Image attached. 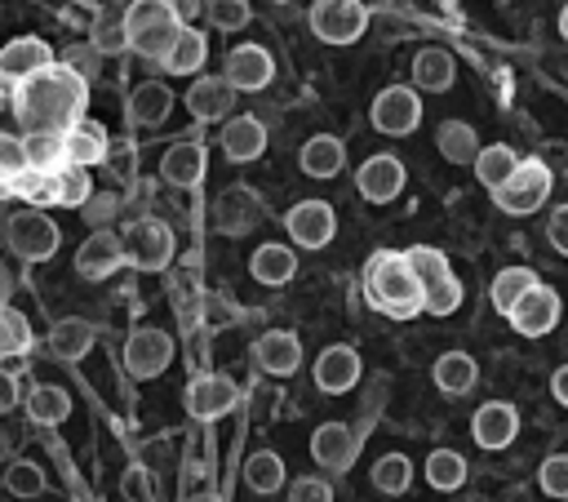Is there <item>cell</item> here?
Returning <instances> with one entry per match:
<instances>
[{"mask_svg": "<svg viewBox=\"0 0 568 502\" xmlns=\"http://www.w3.org/2000/svg\"><path fill=\"white\" fill-rule=\"evenodd\" d=\"M89 102V76L75 71L71 62H53L27 80L13 84V116L22 120L27 133H67Z\"/></svg>", "mask_w": 568, "mask_h": 502, "instance_id": "cell-1", "label": "cell"}, {"mask_svg": "<svg viewBox=\"0 0 568 502\" xmlns=\"http://www.w3.org/2000/svg\"><path fill=\"white\" fill-rule=\"evenodd\" d=\"M368 302L390 320H413L426 311V284L417 280L408 253H377L364 275Z\"/></svg>", "mask_w": 568, "mask_h": 502, "instance_id": "cell-2", "label": "cell"}, {"mask_svg": "<svg viewBox=\"0 0 568 502\" xmlns=\"http://www.w3.org/2000/svg\"><path fill=\"white\" fill-rule=\"evenodd\" d=\"M124 27H129V49L160 62V58L169 53V44L178 40L182 18L173 13L169 0H133V4L124 9Z\"/></svg>", "mask_w": 568, "mask_h": 502, "instance_id": "cell-3", "label": "cell"}, {"mask_svg": "<svg viewBox=\"0 0 568 502\" xmlns=\"http://www.w3.org/2000/svg\"><path fill=\"white\" fill-rule=\"evenodd\" d=\"M4 240H9V249H13L22 262H49V258L58 253V244H62V231H58V222H53L40 204H31V209H18V213L9 218Z\"/></svg>", "mask_w": 568, "mask_h": 502, "instance_id": "cell-4", "label": "cell"}, {"mask_svg": "<svg viewBox=\"0 0 568 502\" xmlns=\"http://www.w3.org/2000/svg\"><path fill=\"white\" fill-rule=\"evenodd\" d=\"M315 40L324 44H355L368 27V4L364 0H315L306 13Z\"/></svg>", "mask_w": 568, "mask_h": 502, "instance_id": "cell-5", "label": "cell"}, {"mask_svg": "<svg viewBox=\"0 0 568 502\" xmlns=\"http://www.w3.org/2000/svg\"><path fill=\"white\" fill-rule=\"evenodd\" d=\"M546 195H550V169H546V160H519V169L510 173V182H501L493 191L497 209L510 213V218H524V213L541 209Z\"/></svg>", "mask_w": 568, "mask_h": 502, "instance_id": "cell-6", "label": "cell"}, {"mask_svg": "<svg viewBox=\"0 0 568 502\" xmlns=\"http://www.w3.org/2000/svg\"><path fill=\"white\" fill-rule=\"evenodd\" d=\"M373 129L386 133V138H404L422 124V98H417V84H390L373 98V111H368Z\"/></svg>", "mask_w": 568, "mask_h": 502, "instance_id": "cell-7", "label": "cell"}, {"mask_svg": "<svg viewBox=\"0 0 568 502\" xmlns=\"http://www.w3.org/2000/svg\"><path fill=\"white\" fill-rule=\"evenodd\" d=\"M124 249H129V267H138V271H164L173 262V231L160 218H138L124 231Z\"/></svg>", "mask_w": 568, "mask_h": 502, "instance_id": "cell-8", "label": "cell"}, {"mask_svg": "<svg viewBox=\"0 0 568 502\" xmlns=\"http://www.w3.org/2000/svg\"><path fill=\"white\" fill-rule=\"evenodd\" d=\"M169 360H173V338H169L164 329L142 324V329L129 333V342H124V369H129L138 382L160 378V373L169 369Z\"/></svg>", "mask_w": 568, "mask_h": 502, "instance_id": "cell-9", "label": "cell"}, {"mask_svg": "<svg viewBox=\"0 0 568 502\" xmlns=\"http://www.w3.org/2000/svg\"><path fill=\"white\" fill-rule=\"evenodd\" d=\"M284 227H288V240L297 249H324L333 235H337V213L333 204L324 200H297L288 213H284Z\"/></svg>", "mask_w": 568, "mask_h": 502, "instance_id": "cell-10", "label": "cell"}, {"mask_svg": "<svg viewBox=\"0 0 568 502\" xmlns=\"http://www.w3.org/2000/svg\"><path fill=\"white\" fill-rule=\"evenodd\" d=\"M124 262H129L124 235H115V231H106V227H93V231L84 235V244L75 249V271H80L84 280H106V275H115Z\"/></svg>", "mask_w": 568, "mask_h": 502, "instance_id": "cell-11", "label": "cell"}, {"mask_svg": "<svg viewBox=\"0 0 568 502\" xmlns=\"http://www.w3.org/2000/svg\"><path fill=\"white\" fill-rule=\"evenodd\" d=\"M404 160L399 155H390V151H377V155H368L359 169H355V187H359V195L368 200V204H390L399 191H404Z\"/></svg>", "mask_w": 568, "mask_h": 502, "instance_id": "cell-12", "label": "cell"}, {"mask_svg": "<svg viewBox=\"0 0 568 502\" xmlns=\"http://www.w3.org/2000/svg\"><path fill=\"white\" fill-rule=\"evenodd\" d=\"M235 84L226 76H195L191 89H186V111L200 120V124H213V120H231L235 111Z\"/></svg>", "mask_w": 568, "mask_h": 502, "instance_id": "cell-13", "label": "cell"}, {"mask_svg": "<svg viewBox=\"0 0 568 502\" xmlns=\"http://www.w3.org/2000/svg\"><path fill=\"white\" fill-rule=\"evenodd\" d=\"M506 320H510L515 333L541 338V333H550V329L559 324V293H555L550 284H532V289L515 302V311H510Z\"/></svg>", "mask_w": 568, "mask_h": 502, "instance_id": "cell-14", "label": "cell"}, {"mask_svg": "<svg viewBox=\"0 0 568 502\" xmlns=\"http://www.w3.org/2000/svg\"><path fill=\"white\" fill-rule=\"evenodd\" d=\"M359 373H364L359 351H355V347H346V342L324 347V351H320V360H315V369H311V378H315V386H320L324 395H346V391L359 382Z\"/></svg>", "mask_w": 568, "mask_h": 502, "instance_id": "cell-15", "label": "cell"}, {"mask_svg": "<svg viewBox=\"0 0 568 502\" xmlns=\"http://www.w3.org/2000/svg\"><path fill=\"white\" fill-rule=\"evenodd\" d=\"M235 400H240V386H235L226 373H200V378H191V386H186V413L200 418V422H213V418L231 413Z\"/></svg>", "mask_w": 568, "mask_h": 502, "instance_id": "cell-16", "label": "cell"}, {"mask_svg": "<svg viewBox=\"0 0 568 502\" xmlns=\"http://www.w3.org/2000/svg\"><path fill=\"white\" fill-rule=\"evenodd\" d=\"M222 76H226L240 93H257V89L271 84L275 58H271L262 44H235V49L226 53V62H222Z\"/></svg>", "mask_w": 568, "mask_h": 502, "instance_id": "cell-17", "label": "cell"}, {"mask_svg": "<svg viewBox=\"0 0 568 502\" xmlns=\"http://www.w3.org/2000/svg\"><path fill=\"white\" fill-rule=\"evenodd\" d=\"M257 222H262V200L248 187H226L213 200V227L222 235H248Z\"/></svg>", "mask_w": 568, "mask_h": 502, "instance_id": "cell-18", "label": "cell"}, {"mask_svg": "<svg viewBox=\"0 0 568 502\" xmlns=\"http://www.w3.org/2000/svg\"><path fill=\"white\" fill-rule=\"evenodd\" d=\"M44 67H53V49H49V40H40V36H13V40L0 49V76H4L9 84L27 80V76H36V71H44Z\"/></svg>", "mask_w": 568, "mask_h": 502, "instance_id": "cell-19", "label": "cell"}, {"mask_svg": "<svg viewBox=\"0 0 568 502\" xmlns=\"http://www.w3.org/2000/svg\"><path fill=\"white\" fill-rule=\"evenodd\" d=\"M470 431H475V444H479V449H506V444L519 435V413H515V404H506V400H488V404L475 409Z\"/></svg>", "mask_w": 568, "mask_h": 502, "instance_id": "cell-20", "label": "cell"}, {"mask_svg": "<svg viewBox=\"0 0 568 502\" xmlns=\"http://www.w3.org/2000/svg\"><path fill=\"white\" fill-rule=\"evenodd\" d=\"M217 142H222V155L231 164H248V160H257L266 151V124L257 116H231L222 124V138Z\"/></svg>", "mask_w": 568, "mask_h": 502, "instance_id": "cell-21", "label": "cell"}, {"mask_svg": "<svg viewBox=\"0 0 568 502\" xmlns=\"http://www.w3.org/2000/svg\"><path fill=\"white\" fill-rule=\"evenodd\" d=\"M248 275H253L257 284H266V289L288 284V280L297 275V253H293V244H284V240L257 244L253 258H248Z\"/></svg>", "mask_w": 568, "mask_h": 502, "instance_id": "cell-22", "label": "cell"}, {"mask_svg": "<svg viewBox=\"0 0 568 502\" xmlns=\"http://www.w3.org/2000/svg\"><path fill=\"white\" fill-rule=\"evenodd\" d=\"M204 142L200 138H182V142H173L164 155H160V178L169 182V187H195L200 178H204Z\"/></svg>", "mask_w": 568, "mask_h": 502, "instance_id": "cell-23", "label": "cell"}, {"mask_svg": "<svg viewBox=\"0 0 568 502\" xmlns=\"http://www.w3.org/2000/svg\"><path fill=\"white\" fill-rule=\"evenodd\" d=\"M253 355H257V364H262L266 373L288 378V373H297V364H302V342H297V333H288V329H266V333L253 342Z\"/></svg>", "mask_w": 568, "mask_h": 502, "instance_id": "cell-24", "label": "cell"}, {"mask_svg": "<svg viewBox=\"0 0 568 502\" xmlns=\"http://www.w3.org/2000/svg\"><path fill=\"white\" fill-rule=\"evenodd\" d=\"M311 458L324 466V471H346L351 458H355V435L346 422H320L315 435H311Z\"/></svg>", "mask_w": 568, "mask_h": 502, "instance_id": "cell-25", "label": "cell"}, {"mask_svg": "<svg viewBox=\"0 0 568 502\" xmlns=\"http://www.w3.org/2000/svg\"><path fill=\"white\" fill-rule=\"evenodd\" d=\"M106 155H111V138H106V129H102L98 120L80 116V120L67 129V160L93 169V164H106Z\"/></svg>", "mask_w": 568, "mask_h": 502, "instance_id": "cell-26", "label": "cell"}, {"mask_svg": "<svg viewBox=\"0 0 568 502\" xmlns=\"http://www.w3.org/2000/svg\"><path fill=\"white\" fill-rule=\"evenodd\" d=\"M204 58H209V36L195 31L191 22H182V31H178V40L169 44V53L160 58V67H164L169 76H195V71L204 67Z\"/></svg>", "mask_w": 568, "mask_h": 502, "instance_id": "cell-27", "label": "cell"}, {"mask_svg": "<svg viewBox=\"0 0 568 502\" xmlns=\"http://www.w3.org/2000/svg\"><path fill=\"white\" fill-rule=\"evenodd\" d=\"M297 164H302L306 178H337L342 164H346V147H342V138H333V133H315V138L302 142Z\"/></svg>", "mask_w": 568, "mask_h": 502, "instance_id": "cell-28", "label": "cell"}, {"mask_svg": "<svg viewBox=\"0 0 568 502\" xmlns=\"http://www.w3.org/2000/svg\"><path fill=\"white\" fill-rule=\"evenodd\" d=\"M169 111H173V93H169V84H160V80L138 84V89H133V98H129V120H133V124H142V129L164 124V120H169Z\"/></svg>", "mask_w": 568, "mask_h": 502, "instance_id": "cell-29", "label": "cell"}, {"mask_svg": "<svg viewBox=\"0 0 568 502\" xmlns=\"http://www.w3.org/2000/svg\"><path fill=\"white\" fill-rule=\"evenodd\" d=\"M430 378H435V386H439L444 395H466V391H475V382H479V364H475L466 351H444V355L435 360Z\"/></svg>", "mask_w": 568, "mask_h": 502, "instance_id": "cell-30", "label": "cell"}, {"mask_svg": "<svg viewBox=\"0 0 568 502\" xmlns=\"http://www.w3.org/2000/svg\"><path fill=\"white\" fill-rule=\"evenodd\" d=\"M453 80H457V67H453L448 49H422L413 58V84L422 93H444V89H453Z\"/></svg>", "mask_w": 568, "mask_h": 502, "instance_id": "cell-31", "label": "cell"}, {"mask_svg": "<svg viewBox=\"0 0 568 502\" xmlns=\"http://www.w3.org/2000/svg\"><path fill=\"white\" fill-rule=\"evenodd\" d=\"M93 347V324L80 320V315H62L53 329H49V351L58 360H84Z\"/></svg>", "mask_w": 568, "mask_h": 502, "instance_id": "cell-32", "label": "cell"}, {"mask_svg": "<svg viewBox=\"0 0 568 502\" xmlns=\"http://www.w3.org/2000/svg\"><path fill=\"white\" fill-rule=\"evenodd\" d=\"M435 147H439V155L448 164H475V155H479V138H475V129L466 120H444L435 129Z\"/></svg>", "mask_w": 568, "mask_h": 502, "instance_id": "cell-33", "label": "cell"}, {"mask_svg": "<svg viewBox=\"0 0 568 502\" xmlns=\"http://www.w3.org/2000/svg\"><path fill=\"white\" fill-rule=\"evenodd\" d=\"M27 418H31L36 426H58V422L71 418V395H67L62 386H53V382H40V386H31V395H27Z\"/></svg>", "mask_w": 568, "mask_h": 502, "instance_id": "cell-34", "label": "cell"}, {"mask_svg": "<svg viewBox=\"0 0 568 502\" xmlns=\"http://www.w3.org/2000/svg\"><path fill=\"white\" fill-rule=\"evenodd\" d=\"M475 178L488 187V191H497L501 182H510V173L519 169V155L510 151V147H501V142H493V147H479V155H475Z\"/></svg>", "mask_w": 568, "mask_h": 502, "instance_id": "cell-35", "label": "cell"}, {"mask_svg": "<svg viewBox=\"0 0 568 502\" xmlns=\"http://www.w3.org/2000/svg\"><path fill=\"white\" fill-rule=\"evenodd\" d=\"M532 284H537V275H532L528 267H501V271L493 275V284H488V298H493V307H497L501 315H510L515 302H519Z\"/></svg>", "mask_w": 568, "mask_h": 502, "instance_id": "cell-36", "label": "cell"}, {"mask_svg": "<svg viewBox=\"0 0 568 502\" xmlns=\"http://www.w3.org/2000/svg\"><path fill=\"white\" fill-rule=\"evenodd\" d=\"M244 484H248L253 493H262V498L280 493V489H284V458L271 453V449H257V453L244 462Z\"/></svg>", "mask_w": 568, "mask_h": 502, "instance_id": "cell-37", "label": "cell"}, {"mask_svg": "<svg viewBox=\"0 0 568 502\" xmlns=\"http://www.w3.org/2000/svg\"><path fill=\"white\" fill-rule=\"evenodd\" d=\"M426 484L439 493H453L466 484V458L457 449H435L426 453Z\"/></svg>", "mask_w": 568, "mask_h": 502, "instance_id": "cell-38", "label": "cell"}, {"mask_svg": "<svg viewBox=\"0 0 568 502\" xmlns=\"http://www.w3.org/2000/svg\"><path fill=\"white\" fill-rule=\"evenodd\" d=\"M408 484H413V462L404 453H386L373 462V489L377 493L395 498V493H408Z\"/></svg>", "mask_w": 568, "mask_h": 502, "instance_id": "cell-39", "label": "cell"}, {"mask_svg": "<svg viewBox=\"0 0 568 502\" xmlns=\"http://www.w3.org/2000/svg\"><path fill=\"white\" fill-rule=\"evenodd\" d=\"M93 200V182H89V164H62L58 169V204H71V209H84Z\"/></svg>", "mask_w": 568, "mask_h": 502, "instance_id": "cell-40", "label": "cell"}, {"mask_svg": "<svg viewBox=\"0 0 568 502\" xmlns=\"http://www.w3.org/2000/svg\"><path fill=\"white\" fill-rule=\"evenodd\" d=\"M89 44L98 53H124L129 49V27H124V13L111 18V13H98L93 18V31H89Z\"/></svg>", "mask_w": 568, "mask_h": 502, "instance_id": "cell-41", "label": "cell"}, {"mask_svg": "<svg viewBox=\"0 0 568 502\" xmlns=\"http://www.w3.org/2000/svg\"><path fill=\"white\" fill-rule=\"evenodd\" d=\"M31 342H36V333H31L27 315L18 307H4V315H0V347H4V355H27Z\"/></svg>", "mask_w": 568, "mask_h": 502, "instance_id": "cell-42", "label": "cell"}, {"mask_svg": "<svg viewBox=\"0 0 568 502\" xmlns=\"http://www.w3.org/2000/svg\"><path fill=\"white\" fill-rule=\"evenodd\" d=\"M27 151L36 169H62L67 164V133H27Z\"/></svg>", "mask_w": 568, "mask_h": 502, "instance_id": "cell-43", "label": "cell"}, {"mask_svg": "<svg viewBox=\"0 0 568 502\" xmlns=\"http://www.w3.org/2000/svg\"><path fill=\"white\" fill-rule=\"evenodd\" d=\"M404 253H408V262H413V271H417V280H422L426 289L453 275V271H448V258H444L439 249H430V244H413V249H404Z\"/></svg>", "mask_w": 568, "mask_h": 502, "instance_id": "cell-44", "label": "cell"}, {"mask_svg": "<svg viewBox=\"0 0 568 502\" xmlns=\"http://www.w3.org/2000/svg\"><path fill=\"white\" fill-rule=\"evenodd\" d=\"M27 169H36V164H31V151H27V138L4 133V138H0V173H4V187H9L13 178H22Z\"/></svg>", "mask_w": 568, "mask_h": 502, "instance_id": "cell-45", "label": "cell"}, {"mask_svg": "<svg viewBox=\"0 0 568 502\" xmlns=\"http://www.w3.org/2000/svg\"><path fill=\"white\" fill-rule=\"evenodd\" d=\"M462 298H466L462 280H457V275H448V280H439V284H430V289H426V315H453V311L462 307Z\"/></svg>", "mask_w": 568, "mask_h": 502, "instance_id": "cell-46", "label": "cell"}, {"mask_svg": "<svg viewBox=\"0 0 568 502\" xmlns=\"http://www.w3.org/2000/svg\"><path fill=\"white\" fill-rule=\"evenodd\" d=\"M4 489H9L13 498H36V493H44V471H40L36 462H13V466L4 471Z\"/></svg>", "mask_w": 568, "mask_h": 502, "instance_id": "cell-47", "label": "cell"}, {"mask_svg": "<svg viewBox=\"0 0 568 502\" xmlns=\"http://www.w3.org/2000/svg\"><path fill=\"white\" fill-rule=\"evenodd\" d=\"M537 484H541L546 498L568 502V453H550V458L541 462V471H537Z\"/></svg>", "mask_w": 568, "mask_h": 502, "instance_id": "cell-48", "label": "cell"}, {"mask_svg": "<svg viewBox=\"0 0 568 502\" xmlns=\"http://www.w3.org/2000/svg\"><path fill=\"white\" fill-rule=\"evenodd\" d=\"M209 22L217 31H240L248 22V0H209Z\"/></svg>", "mask_w": 568, "mask_h": 502, "instance_id": "cell-49", "label": "cell"}, {"mask_svg": "<svg viewBox=\"0 0 568 502\" xmlns=\"http://www.w3.org/2000/svg\"><path fill=\"white\" fill-rule=\"evenodd\" d=\"M120 493L129 502H151V475L142 471V462H133L124 475H120Z\"/></svg>", "mask_w": 568, "mask_h": 502, "instance_id": "cell-50", "label": "cell"}, {"mask_svg": "<svg viewBox=\"0 0 568 502\" xmlns=\"http://www.w3.org/2000/svg\"><path fill=\"white\" fill-rule=\"evenodd\" d=\"M288 502H333V489L315 475H302V480L288 484Z\"/></svg>", "mask_w": 568, "mask_h": 502, "instance_id": "cell-51", "label": "cell"}, {"mask_svg": "<svg viewBox=\"0 0 568 502\" xmlns=\"http://www.w3.org/2000/svg\"><path fill=\"white\" fill-rule=\"evenodd\" d=\"M546 240L555 244V253L568 258V204H559V209L550 213V222H546Z\"/></svg>", "mask_w": 568, "mask_h": 502, "instance_id": "cell-52", "label": "cell"}, {"mask_svg": "<svg viewBox=\"0 0 568 502\" xmlns=\"http://www.w3.org/2000/svg\"><path fill=\"white\" fill-rule=\"evenodd\" d=\"M115 204H120L115 195H93V200L84 204V218H89L93 227H102V222H111V213H115Z\"/></svg>", "mask_w": 568, "mask_h": 502, "instance_id": "cell-53", "label": "cell"}, {"mask_svg": "<svg viewBox=\"0 0 568 502\" xmlns=\"http://www.w3.org/2000/svg\"><path fill=\"white\" fill-rule=\"evenodd\" d=\"M93 53H98L93 44H89V49H67V62H71L75 71H84V76H93Z\"/></svg>", "mask_w": 568, "mask_h": 502, "instance_id": "cell-54", "label": "cell"}, {"mask_svg": "<svg viewBox=\"0 0 568 502\" xmlns=\"http://www.w3.org/2000/svg\"><path fill=\"white\" fill-rule=\"evenodd\" d=\"M13 404H18V378H13L9 369H4V378H0V409L9 413Z\"/></svg>", "mask_w": 568, "mask_h": 502, "instance_id": "cell-55", "label": "cell"}, {"mask_svg": "<svg viewBox=\"0 0 568 502\" xmlns=\"http://www.w3.org/2000/svg\"><path fill=\"white\" fill-rule=\"evenodd\" d=\"M550 395H555V400L568 409V364H559V369L550 373Z\"/></svg>", "mask_w": 568, "mask_h": 502, "instance_id": "cell-56", "label": "cell"}, {"mask_svg": "<svg viewBox=\"0 0 568 502\" xmlns=\"http://www.w3.org/2000/svg\"><path fill=\"white\" fill-rule=\"evenodd\" d=\"M169 4H173V13H178L182 22H191V18L204 9V0H169Z\"/></svg>", "mask_w": 568, "mask_h": 502, "instance_id": "cell-57", "label": "cell"}, {"mask_svg": "<svg viewBox=\"0 0 568 502\" xmlns=\"http://www.w3.org/2000/svg\"><path fill=\"white\" fill-rule=\"evenodd\" d=\"M75 4H80V9H89V13L98 18V13H111V9L120 4V0H75Z\"/></svg>", "mask_w": 568, "mask_h": 502, "instance_id": "cell-58", "label": "cell"}, {"mask_svg": "<svg viewBox=\"0 0 568 502\" xmlns=\"http://www.w3.org/2000/svg\"><path fill=\"white\" fill-rule=\"evenodd\" d=\"M559 36H564V40H568V4H564V9H559Z\"/></svg>", "mask_w": 568, "mask_h": 502, "instance_id": "cell-59", "label": "cell"}]
</instances>
